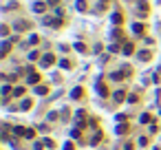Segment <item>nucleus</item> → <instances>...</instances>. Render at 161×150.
<instances>
[{
  "mask_svg": "<svg viewBox=\"0 0 161 150\" xmlns=\"http://www.w3.org/2000/svg\"><path fill=\"white\" fill-rule=\"evenodd\" d=\"M75 7H77V11H82V13L88 9V7H86V0H77V5H75Z\"/></svg>",
  "mask_w": 161,
  "mask_h": 150,
  "instance_id": "dca6fc26",
  "label": "nucleus"
},
{
  "mask_svg": "<svg viewBox=\"0 0 161 150\" xmlns=\"http://www.w3.org/2000/svg\"><path fill=\"white\" fill-rule=\"evenodd\" d=\"M0 35H2V40H7V35H9V27H7V24L0 27Z\"/></svg>",
  "mask_w": 161,
  "mask_h": 150,
  "instance_id": "f3484780",
  "label": "nucleus"
},
{
  "mask_svg": "<svg viewBox=\"0 0 161 150\" xmlns=\"http://www.w3.org/2000/svg\"><path fill=\"white\" fill-rule=\"evenodd\" d=\"M146 144H148V139H146V137H139V146H141V148H144Z\"/></svg>",
  "mask_w": 161,
  "mask_h": 150,
  "instance_id": "2f4dec72",
  "label": "nucleus"
},
{
  "mask_svg": "<svg viewBox=\"0 0 161 150\" xmlns=\"http://www.w3.org/2000/svg\"><path fill=\"white\" fill-rule=\"evenodd\" d=\"M144 31H146V27H144V24H139V22L132 24V33H135V35H144Z\"/></svg>",
  "mask_w": 161,
  "mask_h": 150,
  "instance_id": "39448f33",
  "label": "nucleus"
},
{
  "mask_svg": "<svg viewBox=\"0 0 161 150\" xmlns=\"http://www.w3.org/2000/svg\"><path fill=\"white\" fill-rule=\"evenodd\" d=\"M148 121H150V115H148V112H144V115H141V124H148Z\"/></svg>",
  "mask_w": 161,
  "mask_h": 150,
  "instance_id": "c85d7f7f",
  "label": "nucleus"
},
{
  "mask_svg": "<svg viewBox=\"0 0 161 150\" xmlns=\"http://www.w3.org/2000/svg\"><path fill=\"white\" fill-rule=\"evenodd\" d=\"M27 133V128H22V126H16L13 128V135H24Z\"/></svg>",
  "mask_w": 161,
  "mask_h": 150,
  "instance_id": "4be33fe9",
  "label": "nucleus"
},
{
  "mask_svg": "<svg viewBox=\"0 0 161 150\" xmlns=\"http://www.w3.org/2000/svg\"><path fill=\"white\" fill-rule=\"evenodd\" d=\"M126 75H128V73H124V71H115V73H113V75H110V77L119 82V80H124V77H126Z\"/></svg>",
  "mask_w": 161,
  "mask_h": 150,
  "instance_id": "f8f14e48",
  "label": "nucleus"
},
{
  "mask_svg": "<svg viewBox=\"0 0 161 150\" xmlns=\"http://www.w3.org/2000/svg\"><path fill=\"white\" fill-rule=\"evenodd\" d=\"M113 99H115V102H124V99H126V91H124V88H121V91H115Z\"/></svg>",
  "mask_w": 161,
  "mask_h": 150,
  "instance_id": "0eeeda50",
  "label": "nucleus"
},
{
  "mask_svg": "<svg viewBox=\"0 0 161 150\" xmlns=\"http://www.w3.org/2000/svg\"><path fill=\"white\" fill-rule=\"evenodd\" d=\"M117 133H119V135H124V133H128V126H126V124H124V126H117Z\"/></svg>",
  "mask_w": 161,
  "mask_h": 150,
  "instance_id": "393cba45",
  "label": "nucleus"
},
{
  "mask_svg": "<svg viewBox=\"0 0 161 150\" xmlns=\"http://www.w3.org/2000/svg\"><path fill=\"white\" fill-rule=\"evenodd\" d=\"M9 51H11V40L7 38V40H2V44H0V55L5 58V55H9Z\"/></svg>",
  "mask_w": 161,
  "mask_h": 150,
  "instance_id": "f03ea898",
  "label": "nucleus"
},
{
  "mask_svg": "<svg viewBox=\"0 0 161 150\" xmlns=\"http://www.w3.org/2000/svg\"><path fill=\"white\" fill-rule=\"evenodd\" d=\"M99 139H102V133H95V135H93V139H91V146H97Z\"/></svg>",
  "mask_w": 161,
  "mask_h": 150,
  "instance_id": "412c9836",
  "label": "nucleus"
},
{
  "mask_svg": "<svg viewBox=\"0 0 161 150\" xmlns=\"http://www.w3.org/2000/svg\"><path fill=\"white\" fill-rule=\"evenodd\" d=\"M38 42H40V38H38V35H29V44H38Z\"/></svg>",
  "mask_w": 161,
  "mask_h": 150,
  "instance_id": "a878e982",
  "label": "nucleus"
},
{
  "mask_svg": "<svg viewBox=\"0 0 161 150\" xmlns=\"http://www.w3.org/2000/svg\"><path fill=\"white\" fill-rule=\"evenodd\" d=\"M82 93H84V88H80V86H77V88H73L71 97H73V99H80V97H82Z\"/></svg>",
  "mask_w": 161,
  "mask_h": 150,
  "instance_id": "2eb2a0df",
  "label": "nucleus"
},
{
  "mask_svg": "<svg viewBox=\"0 0 161 150\" xmlns=\"http://www.w3.org/2000/svg\"><path fill=\"white\" fill-rule=\"evenodd\" d=\"M29 22H16V31H27V29H29Z\"/></svg>",
  "mask_w": 161,
  "mask_h": 150,
  "instance_id": "ddd939ff",
  "label": "nucleus"
},
{
  "mask_svg": "<svg viewBox=\"0 0 161 150\" xmlns=\"http://www.w3.org/2000/svg\"><path fill=\"white\" fill-rule=\"evenodd\" d=\"M44 9H46L44 2H35V5H33V11H35V13H44Z\"/></svg>",
  "mask_w": 161,
  "mask_h": 150,
  "instance_id": "9b49d317",
  "label": "nucleus"
},
{
  "mask_svg": "<svg viewBox=\"0 0 161 150\" xmlns=\"http://www.w3.org/2000/svg\"><path fill=\"white\" fill-rule=\"evenodd\" d=\"M97 93H99L102 97H106V95H108V88H106V86H104V84L99 82V84H97Z\"/></svg>",
  "mask_w": 161,
  "mask_h": 150,
  "instance_id": "4468645a",
  "label": "nucleus"
},
{
  "mask_svg": "<svg viewBox=\"0 0 161 150\" xmlns=\"http://www.w3.org/2000/svg\"><path fill=\"white\" fill-rule=\"evenodd\" d=\"M121 51H124V55H130L132 51H135V46H132V42H126L124 46H121Z\"/></svg>",
  "mask_w": 161,
  "mask_h": 150,
  "instance_id": "9d476101",
  "label": "nucleus"
},
{
  "mask_svg": "<svg viewBox=\"0 0 161 150\" xmlns=\"http://www.w3.org/2000/svg\"><path fill=\"white\" fill-rule=\"evenodd\" d=\"M29 108H31V102H29V99H24L22 104H20V110H29Z\"/></svg>",
  "mask_w": 161,
  "mask_h": 150,
  "instance_id": "5701e85b",
  "label": "nucleus"
},
{
  "mask_svg": "<svg viewBox=\"0 0 161 150\" xmlns=\"http://www.w3.org/2000/svg\"><path fill=\"white\" fill-rule=\"evenodd\" d=\"M108 51H113V53H117V51H119V44H110V46H108Z\"/></svg>",
  "mask_w": 161,
  "mask_h": 150,
  "instance_id": "c756f323",
  "label": "nucleus"
},
{
  "mask_svg": "<svg viewBox=\"0 0 161 150\" xmlns=\"http://www.w3.org/2000/svg\"><path fill=\"white\" fill-rule=\"evenodd\" d=\"M35 93H38V95H46L49 88H46V86H35Z\"/></svg>",
  "mask_w": 161,
  "mask_h": 150,
  "instance_id": "aec40b11",
  "label": "nucleus"
},
{
  "mask_svg": "<svg viewBox=\"0 0 161 150\" xmlns=\"http://www.w3.org/2000/svg\"><path fill=\"white\" fill-rule=\"evenodd\" d=\"M38 58H40V53H38V51H31V53H29V60H31V62L38 60Z\"/></svg>",
  "mask_w": 161,
  "mask_h": 150,
  "instance_id": "bb28decb",
  "label": "nucleus"
},
{
  "mask_svg": "<svg viewBox=\"0 0 161 150\" xmlns=\"http://www.w3.org/2000/svg\"><path fill=\"white\" fill-rule=\"evenodd\" d=\"M99 2H108V0H99Z\"/></svg>",
  "mask_w": 161,
  "mask_h": 150,
  "instance_id": "e433bc0d",
  "label": "nucleus"
},
{
  "mask_svg": "<svg viewBox=\"0 0 161 150\" xmlns=\"http://www.w3.org/2000/svg\"><path fill=\"white\" fill-rule=\"evenodd\" d=\"M64 150H75V148H73V144L69 141V144H66V146H64Z\"/></svg>",
  "mask_w": 161,
  "mask_h": 150,
  "instance_id": "c9c22d12",
  "label": "nucleus"
},
{
  "mask_svg": "<svg viewBox=\"0 0 161 150\" xmlns=\"http://www.w3.org/2000/svg\"><path fill=\"white\" fill-rule=\"evenodd\" d=\"M44 146H46V148H53V146H55V144H53V141H51V139H44Z\"/></svg>",
  "mask_w": 161,
  "mask_h": 150,
  "instance_id": "72a5a7b5",
  "label": "nucleus"
},
{
  "mask_svg": "<svg viewBox=\"0 0 161 150\" xmlns=\"http://www.w3.org/2000/svg\"><path fill=\"white\" fill-rule=\"evenodd\" d=\"M137 55H139V60H141V62H148L150 58H152V53H150V51H139Z\"/></svg>",
  "mask_w": 161,
  "mask_h": 150,
  "instance_id": "1a4fd4ad",
  "label": "nucleus"
},
{
  "mask_svg": "<svg viewBox=\"0 0 161 150\" xmlns=\"http://www.w3.org/2000/svg\"><path fill=\"white\" fill-rule=\"evenodd\" d=\"M110 35H113V40H117V42L124 40V31H121V29H113V31H110Z\"/></svg>",
  "mask_w": 161,
  "mask_h": 150,
  "instance_id": "423d86ee",
  "label": "nucleus"
},
{
  "mask_svg": "<svg viewBox=\"0 0 161 150\" xmlns=\"http://www.w3.org/2000/svg\"><path fill=\"white\" fill-rule=\"evenodd\" d=\"M71 137H73V139H77V137H80V128H75L73 133H71Z\"/></svg>",
  "mask_w": 161,
  "mask_h": 150,
  "instance_id": "473e14b6",
  "label": "nucleus"
},
{
  "mask_svg": "<svg viewBox=\"0 0 161 150\" xmlns=\"http://www.w3.org/2000/svg\"><path fill=\"white\" fill-rule=\"evenodd\" d=\"M60 66H62V69H71V62H69V60H62Z\"/></svg>",
  "mask_w": 161,
  "mask_h": 150,
  "instance_id": "cd10ccee",
  "label": "nucleus"
},
{
  "mask_svg": "<svg viewBox=\"0 0 161 150\" xmlns=\"http://www.w3.org/2000/svg\"><path fill=\"white\" fill-rule=\"evenodd\" d=\"M27 82H29V84H38V82H40V73H29V77H27Z\"/></svg>",
  "mask_w": 161,
  "mask_h": 150,
  "instance_id": "6e6552de",
  "label": "nucleus"
},
{
  "mask_svg": "<svg viewBox=\"0 0 161 150\" xmlns=\"http://www.w3.org/2000/svg\"><path fill=\"white\" fill-rule=\"evenodd\" d=\"M53 62H55V55H53V53H44V58L40 60V64H42L44 69H46V66H51Z\"/></svg>",
  "mask_w": 161,
  "mask_h": 150,
  "instance_id": "7ed1b4c3",
  "label": "nucleus"
},
{
  "mask_svg": "<svg viewBox=\"0 0 161 150\" xmlns=\"http://www.w3.org/2000/svg\"><path fill=\"white\" fill-rule=\"evenodd\" d=\"M75 51H80V53H86V44H82V42H75Z\"/></svg>",
  "mask_w": 161,
  "mask_h": 150,
  "instance_id": "a211bd4d",
  "label": "nucleus"
},
{
  "mask_svg": "<svg viewBox=\"0 0 161 150\" xmlns=\"http://www.w3.org/2000/svg\"><path fill=\"white\" fill-rule=\"evenodd\" d=\"M13 95H16V97H22V95H24V88H22V86H16V88H13Z\"/></svg>",
  "mask_w": 161,
  "mask_h": 150,
  "instance_id": "6ab92c4d",
  "label": "nucleus"
},
{
  "mask_svg": "<svg viewBox=\"0 0 161 150\" xmlns=\"http://www.w3.org/2000/svg\"><path fill=\"white\" fill-rule=\"evenodd\" d=\"M148 11H150V7H148V2H146V0H137V13H141V16H148Z\"/></svg>",
  "mask_w": 161,
  "mask_h": 150,
  "instance_id": "f257e3e1",
  "label": "nucleus"
},
{
  "mask_svg": "<svg viewBox=\"0 0 161 150\" xmlns=\"http://www.w3.org/2000/svg\"><path fill=\"white\" fill-rule=\"evenodd\" d=\"M46 5H51V7H58V5H60V0H46Z\"/></svg>",
  "mask_w": 161,
  "mask_h": 150,
  "instance_id": "7c9ffc66",
  "label": "nucleus"
},
{
  "mask_svg": "<svg viewBox=\"0 0 161 150\" xmlns=\"http://www.w3.org/2000/svg\"><path fill=\"white\" fill-rule=\"evenodd\" d=\"M137 99H139L137 95H128V102H130V104H135V102H137Z\"/></svg>",
  "mask_w": 161,
  "mask_h": 150,
  "instance_id": "f704fd0d",
  "label": "nucleus"
},
{
  "mask_svg": "<svg viewBox=\"0 0 161 150\" xmlns=\"http://www.w3.org/2000/svg\"><path fill=\"white\" fill-rule=\"evenodd\" d=\"M24 137H27V139H33V137H35V130H33V128H27Z\"/></svg>",
  "mask_w": 161,
  "mask_h": 150,
  "instance_id": "b1692460",
  "label": "nucleus"
},
{
  "mask_svg": "<svg viewBox=\"0 0 161 150\" xmlns=\"http://www.w3.org/2000/svg\"><path fill=\"white\" fill-rule=\"evenodd\" d=\"M110 22H113V24H115V27H119L121 22H124V16H121L119 11H115V13H113V16H110Z\"/></svg>",
  "mask_w": 161,
  "mask_h": 150,
  "instance_id": "20e7f679",
  "label": "nucleus"
}]
</instances>
